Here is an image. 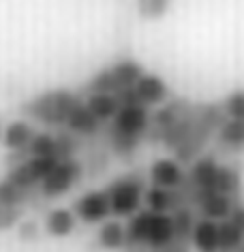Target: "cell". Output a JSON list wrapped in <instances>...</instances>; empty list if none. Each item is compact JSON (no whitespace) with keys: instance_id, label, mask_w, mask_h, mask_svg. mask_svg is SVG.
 Masks as SVG:
<instances>
[{"instance_id":"cell-1","label":"cell","mask_w":244,"mask_h":252,"mask_svg":"<svg viewBox=\"0 0 244 252\" xmlns=\"http://www.w3.org/2000/svg\"><path fill=\"white\" fill-rule=\"evenodd\" d=\"M150 116L152 113L143 105H122L116 116L109 120L107 128H103V137L111 154L120 160H129L146 141Z\"/></svg>"},{"instance_id":"cell-2","label":"cell","mask_w":244,"mask_h":252,"mask_svg":"<svg viewBox=\"0 0 244 252\" xmlns=\"http://www.w3.org/2000/svg\"><path fill=\"white\" fill-rule=\"evenodd\" d=\"M186 186L191 190H214L229 197H238L242 188V175L238 169L223 165L214 154H202L191 162L186 171Z\"/></svg>"},{"instance_id":"cell-3","label":"cell","mask_w":244,"mask_h":252,"mask_svg":"<svg viewBox=\"0 0 244 252\" xmlns=\"http://www.w3.org/2000/svg\"><path fill=\"white\" fill-rule=\"evenodd\" d=\"M176 239L172 214L141 210L135 212L127 222V248L159 250Z\"/></svg>"},{"instance_id":"cell-4","label":"cell","mask_w":244,"mask_h":252,"mask_svg":"<svg viewBox=\"0 0 244 252\" xmlns=\"http://www.w3.org/2000/svg\"><path fill=\"white\" fill-rule=\"evenodd\" d=\"M81 100H84L81 94L67 90V88H58V90L43 92L39 96L26 100L22 105V113L33 122L52 126V128H62L67 126L71 113Z\"/></svg>"},{"instance_id":"cell-5","label":"cell","mask_w":244,"mask_h":252,"mask_svg":"<svg viewBox=\"0 0 244 252\" xmlns=\"http://www.w3.org/2000/svg\"><path fill=\"white\" fill-rule=\"evenodd\" d=\"M227 120L223 105L218 103H202L197 105V118L195 126H193L189 139L174 152V158L182 165H191L195 158H199L206 148L210 146L212 139H216L218 130H221L223 122Z\"/></svg>"},{"instance_id":"cell-6","label":"cell","mask_w":244,"mask_h":252,"mask_svg":"<svg viewBox=\"0 0 244 252\" xmlns=\"http://www.w3.org/2000/svg\"><path fill=\"white\" fill-rule=\"evenodd\" d=\"M143 75V66L133 58H124L118 60L114 64L105 66L103 71H99L97 75H92L88 79V84L84 86V94H122L124 90L133 88Z\"/></svg>"},{"instance_id":"cell-7","label":"cell","mask_w":244,"mask_h":252,"mask_svg":"<svg viewBox=\"0 0 244 252\" xmlns=\"http://www.w3.org/2000/svg\"><path fill=\"white\" fill-rule=\"evenodd\" d=\"M148 178L143 171H129L109 182L105 192L111 203V214L114 216H133L139 210L143 194H146Z\"/></svg>"},{"instance_id":"cell-8","label":"cell","mask_w":244,"mask_h":252,"mask_svg":"<svg viewBox=\"0 0 244 252\" xmlns=\"http://www.w3.org/2000/svg\"><path fill=\"white\" fill-rule=\"evenodd\" d=\"M81 178H84V165L77 158H65L52 167V171L45 175V180L41 182L39 188L43 197L54 201L60 199L62 194H67Z\"/></svg>"},{"instance_id":"cell-9","label":"cell","mask_w":244,"mask_h":252,"mask_svg":"<svg viewBox=\"0 0 244 252\" xmlns=\"http://www.w3.org/2000/svg\"><path fill=\"white\" fill-rule=\"evenodd\" d=\"M170 96L167 84L163 81L159 75L152 73H143L137 84L129 90H124L122 94H118L120 105H143V107H152V105H163Z\"/></svg>"},{"instance_id":"cell-10","label":"cell","mask_w":244,"mask_h":252,"mask_svg":"<svg viewBox=\"0 0 244 252\" xmlns=\"http://www.w3.org/2000/svg\"><path fill=\"white\" fill-rule=\"evenodd\" d=\"M184 188L189 190L191 203L199 214H202V218L223 220V218L229 216L236 197H229V194H223V192H214V190H191V188L186 186V182H184Z\"/></svg>"},{"instance_id":"cell-11","label":"cell","mask_w":244,"mask_h":252,"mask_svg":"<svg viewBox=\"0 0 244 252\" xmlns=\"http://www.w3.org/2000/svg\"><path fill=\"white\" fill-rule=\"evenodd\" d=\"M58 160L54 158H41V156H30L20 165L11 167L7 171V178L15 184H20L24 188H39L41 182L45 180V175L52 171V167Z\"/></svg>"},{"instance_id":"cell-12","label":"cell","mask_w":244,"mask_h":252,"mask_svg":"<svg viewBox=\"0 0 244 252\" xmlns=\"http://www.w3.org/2000/svg\"><path fill=\"white\" fill-rule=\"evenodd\" d=\"M73 212L81 222L86 224H97L107 220V216L111 214V203L109 197L105 190H90L73 203Z\"/></svg>"},{"instance_id":"cell-13","label":"cell","mask_w":244,"mask_h":252,"mask_svg":"<svg viewBox=\"0 0 244 252\" xmlns=\"http://www.w3.org/2000/svg\"><path fill=\"white\" fill-rule=\"evenodd\" d=\"M65 128H69L71 133L81 137V139H95V137L103 133V122L90 111L86 100H81V103L75 107V111L71 113Z\"/></svg>"},{"instance_id":"cell-14","label":"cell","mask_w":244,"mask_h":252,"mask_svg":"<svg viewBox=\"0 0 244 252\" xmlns=\"http://www.w3.org/2000/svg\"><path fill=\"white\" fill-rule=\"evenodd\" d=\"M150 184L161 188H178L186 178V171L182 169V162L176 158H159L150 167Z\"/></svg>"},{"instance_id":"cell-15","label":"cell","mask_w":244,"mask_h":252,"mask_svg":"<svg viewBox=\"0 0 244 252\" xmlns=\"http://www.w3.org/2000/svg\"><path fill=\"white\" fill-rule=\"evenodd\" d=\"M216 150L227 154H244V118H227L216 135Z\"/></svg>"},{"instance_id":"cell-16","label":"cell","mask_w":244,"mask_h":252,"mask_svg":"<svg viewBox=\"0 0 244 252\" xmlns=\"http://www.w3.org/2000/svg\"><path fill=\"white\" fill-rule=\"evenodd\" d=\"M191 244L199 252H218L221 242H218V220L212 218H197V224L193 229Z\"/></svg>"},{"instance_id":"cell-17","label":"cell","mask_w":244,"mask_h":252,"mask_svg":"<svg viewBox=\"0 0 244 252\" xmlns=\"http://www.w3.org/2000/svg\"><path fill=\"white\" fill-rule=\"evenodd\" d=\"M95 242L101 250L127 248V226L122 222H118V220H107V222H103L99 226Z\"/></svg>"},{"instance_id":"cell-18","label":"cell","mask_w":244,"mask_h":252,"mask_svg":"<svg viewBox=\"0 0 244 252\" xmlns=\"http://www.w3.org/2000/svg\"><path fill=\"white\" fill-rule=\"evenodd\" d=\"M36 135V130L33 128V124L28 120H13L7 124L4 128V137H2V146L9 150H24L30 146L33 137Z\"/></svg>"},{"instance_id":"cell-19","label":"cell","mask_w":244,"mask_h":252,"mask_svg":"<svg viewBox=\"0 0 244 252\" xmlns=\"http://www.w3.org/2000/svg\"><path fill=\"white\" fill-rule=\"evenodd\" d=\"M75 224H77V216L75 212L67 210V207H54L45 214V231L52 237H67L71 235Z\"/></svg>"},{"instance_id":"cell-20","label":"cell","mask_w":244,"mask_h":252,"mask_svg":"<svg viewBox=\"0 0 244 252\" xmlns=\"http://www.w3.org/2000/svg\"><path fill=\"white\" fill-rule=\"evenodd\" d=\"M86 105L90 107V111L101 120V122H109L111 118L118 113L120 109V100H118L116 94H103V92H97V94H86Z\"/></svg>"},{"instance_id":"cell-21","label":"cell","mask_w":244,"mask_h":252,"mask_svg":"<svg viewBox=\"0 0 244 252\" xmlns=\"http://www.w3.org/2000/svg\"><path fill=\"white\" fill-rule=\"evenodd\" d=\"M195 207L191 205H184V207H178L176 212H172V218H174V231H176V239H184V242H191V235H193V229L197 224V216H195Z\"/></svg>"},{"instance_id":"cell-22","label":"cell","mask_w":244,"mask_h":252,"mask_svg":"<svg viewBox=\"0 0 244 252\" xmlns=\"http://www.w3.org/2000/svg\"><path fill=\"white\" fill-rule=\"evenodd\" d=\"M218 242H221V250L218 252L240 250L244 244V231L238 229L229 218H223L218 220Z\"/></svg>"},{"instance_id":"cell-23","label":"cell","mask_w":244,"mask_h":252,"mask_svg":"<svg viewBox=\"0 0 244 252\" xmlns=\"http://www.w3.org/2000/svg\"><path fill=\"white\" fill-rule=\"evenodd\" d=\"M30 156H41V158H54L60 160L58 156V139L56 133H36L28 146Z\"/></svg>"},{"instance_id":"cell-24","label":"cell","mask_w":244,"mask_h":252,"mask_svg":"<svg viewBox=\"0 0 244 252\" xmlns=\"http://www.w3.org/2000/svg\"><path fill=\"white\" fill-rule=\"evenodd\" d=\"M135 2H137V13L150 22L165 17L172 7V0H135Z\"/></svg>"},{"instance_id":"cell-25","label":"cell","mask_w":244,"mask_h":252,"mask_svg":"<svg viewBox=\"0 0 244 252\" xmlns=\"http://www.w3.org/2000/svg\"><path fill=\"white\" fill-rule=\"evenodd\" d=\"M24 218V207H13L0 203V231H11L22 222Z\"/></svg>"},{"instance_id":"cell-26","label":"cell","mask_w":244,"mask_h":252,"mask_svg":"<svg viewBox=\"0 0 244 252\" xmlns=\"http://www.w3.org/2000/svg\"><path fill=\"white\" fill-rule=\"evenodd\" d=\"M221 105L227 118H244V90L231 92Z\"/></svg>"},{"instance_id":"cell-27","label":"cell","mask_w":244,"mask_h":252,"mask_svg":"<svg viewBox=\"0 0 244 252\" xmlns=\"http://www.w3.org/2000/svg\"><path fill=\"white\" fill-rule=\"evenodd\" d=\"M17 235L24 242H36L41 237V224L36 220H22L17 224Z\"/></svg>"},{"instance_id":"cell-28","label":"cell","mask_w":244,"mask_h":252,"mask_svg":"<svg viewBox=\"0 0 244 252\" xmlns=\"http://www.w3.org/2000/svg\"><path fill=\"white\" fill-rule=\"evenodd\" d=\"M231 222H234L238 229H242L244 231V203H240V201H234V205H231V212H229V216H227Z\"/></svg>"},{"instance_id":"cell-29","label":"cell","mask_w":244,"mask_h":252,"mask_svg":"<svg viewBox=\"0 0 244 252\" xmlns=\"http://www.w3.org/2000/svg\"><path fill=\"white\" fill-rule=\"evenodd\" d=\"M150 252H189V242H184V239H174V242L170 246H165V248L150 250Z\"/></svg>"},{"instance_id":"cell-30","label":"cell","mask_w":244,"mask_h":252,"mask_svg":"<svg viewBox=\"0 0 244 252\" xmlns=\"http://www.w3.org/2000/svg\"><path fill=\"white\" fill-rule=\"evenodd\" d=\"M4 128H7V124L0 120V141H2V137H4Z\"/></svg>"},{"instance_id":"cell-31","label":"cell","mask_w":244,"mask_h":252,"mask_svg":"<svg viewBox=\"0 0 244 252\" xmlns=\"http://www.w3.org/2000/svg\"><path fill=\"white\" fill-rule=\"evenodd\" d=\"M127 252H143L141 248H127Z\"/></svg>"},{"instance_id":"cell-32","label":"cell","mask_w":244,"mask_h":252,"mask_svg":"<svg viewBox=\"0 0 244 252\" xmlns=\"http://www.w3.org/2000/svg\"><path fill=\"white\" fill-rule=\"evenodd\" d=\"M240 252H244V244H242V248H240Z\"/></svg>"}]
</instances>
